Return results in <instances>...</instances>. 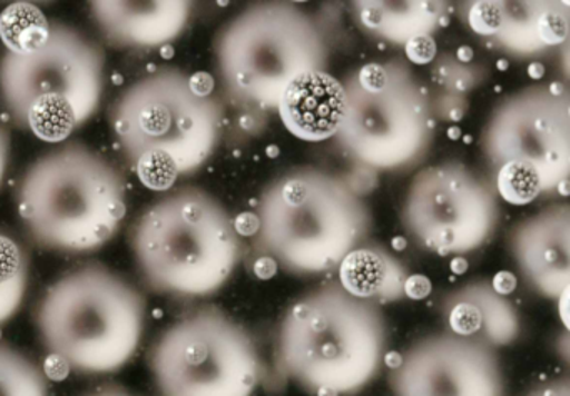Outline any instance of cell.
Segmentation results:
<instances>
[{"mask_svg":"<svg viewBox=\"0 0 570 396\" xmlns=\"http://www.w3.org/2000/svg\"><path fill=\"white\" fill-rule=\"evenodd\" d=\"M493 172L507 162L530 166L543 195L567 196L570 172V95L560 82L525 86L493 108L482 132Z\"/></svg>","mask_w":570,"mask_h":396,"instance_id":"obj_12","label":"cell"},{"mask_svg":"<svg viewBox=\"0 0 570 396\" xmlns=\"http://www.w3.org/2000/svg\"><path fill=\"white\" fill-rule=\"evenodd\" d=\"M345 115L333 136L358 169L403 172L416 168L435 139L432 96L403 59L372 61L345 76Z\"/></svg>","mask_w":570,"mask_h":396,"instance_id":"obj_8","label":"cell"},{"mask_svg":"<svg viewBox=\"0 0 570 396\" xmlns=\"http://www.w3.org/2000/svg\"><path fill=\"white\" fill-rule=\"evenodd\" d=\"M466 99L462 96L442 95L436 96V99L432 98V111L435 119H442V121H460L463 116L466 115Z\"/></svg>","mask_w":570,"mask_h":396,"instance_id":"obj_26","label":"cell"},{"mask_svg":"<svg viewBox=\"0 0 570 396\" xmlns=\"http://www.w3.org/2000/svg\"><path fill=\"white\" fill-rule=\"evenodd\" d=\"M485 69L482 66H470L460 62L453 55H443L433 61L432 81L445 95L462 96L473 91L485 79Z\"/></svg>","mask_w":570,"mask_h":396,"instance_id":"obj_25","label":"cell"},{"mask_svg":"<svg viewBox=\"0 0 570 396\" xmlns=\"http://www.w3.org/2000/svg\"><path fill=\"white\" fill-rule=\"evenodd\" d=\"M346 96L342 81L326 71L299 76L283 92L279 119L299 141L333 139L345 115Z\"/></svg>","mask_w":570,"mask_h":396,"instance_id":"obj_18","label":"cell"},{"mask_svg":"<svg viewBox=\"0 0 570 396\" xmlns=\"http://www.w3.org/2000/svg\"><path fill=\"white\" fill-rule=\"evenodd\" d=\"M9 152H11V138L8 129L0 125V186L4 182L6 171H8Z\"/></svg>","mask_w":570,"mask_h":396,"instance_id":"obj_31","label":"cell"},{"mask_svg":"<svg viewBox=\"0 0 570 396\" xmlns=\"http://www.w3.org/2000/svg\"><path fill=\"white\" fill-rule=\"evenodd\" d=\"M105 52L72 26L51 22L48 41L0 59V102L19 128L51 145L69 139L101 106Z\"/></svg>","mask_w":570,"mask_h":396,"instance_id":"obj_9","label":"cell"},{"mask_svg":"<svg viewBox=\"0 0 570 396\" xmlns=\"http://www.w3.org/2000/svg\"><path fill=\"white\" fill-rule=\"evenodd\" d=\"M355 24L370 38L392 46H403L419 38H433L449 21L445 2H353Z\"/></svg>","mask_w":570,"mask_h":396,"instance_id":"obj_19","label":"cell"},{"mask_svg":"<svg viewBox=\"0 0 570 396\" xmlns=\"http://www.w3.org/2000/svg\"><path fill=\"white\" fill-rule=\"evenodd\" d=\"M450 268H452V271L455 273V275H462V273L465 271V269H466L465 259H462V258L453 259L452 265H450Z\"/></svg>","mask_w":570,"mask_h":396,"instance_id":"obj_36","label":"cell"},{"mask_svg":"<svg viewBox=\"0 0 570 396\" xmlns=\"http://www.w3.org/2000/svg\"><path fill=\"white\" fill-rule=\"evenodd\" d=\"M497 196L512 206H525L543 195L542 181L530 166L507 162L495 171Z\"/></svg>","mask_w":570,"mask_h":396,"instance_id":"obj_24","label":"cell"},{"mask_svg":"<svg viewBox=\"0 0 570 396\" xmlns=\"http://www.w3.org/2000/svg\"><path fill=\"white\" fill-rule=\"evenodd\" d=\"M49 31L51 22L38 6L19 2L0 14V39L12 55L35 52L48 41Z\"/></svg>","mask_w":570,"mask_h":396,"instance_id":"obj_22","label":"cell"},{"mask_svg":"<svg viewBox=\"0 0 570 396\" xmlns=\"http://www.w3.org/2000/svg\"><path fill=\"white\" fill-rule=\"evenodd\" d=\"M29 283V258L18 239L0 229V325L21 308Z\"/></svg>","mask_w":570,"mask_h":396,"instance_id":"obj_21","label":"cell"},{"mask_svg":"<svg viewBox=\"0 0 570 396\" xmlns=\"http://www.w3.org/2000/svg\"><path fill=\"white\" fill-rule=\"evenodd\" d=\"M148 366L159 396H253L262 376L248 329L216 306L166 326L149 349Z\"/></svg>","mask_w":570,"mask_h":396,"instance_id":"obj_10","label":"cell"},{"mask_svg":"<svg viewBox=\"0 0 570 396\" xmlns=\"http://www.w3.org/2000/svg\"><path fill=\"white\" fill-rule=\"evenodd\" d=\"M259 229L253 249L293 276L338 269L368 241L372 212L350 176L298 166L276 176L256 201Z\"/></svg>","mask_w":570,"mask_h":396,"instance_id":"obj_2","label":"cell"},{"mask_svg":"<svg viewBox=\"0 0 570 396\" xmlns=\"http://www.w3.org/2000/svg\"><path fill=\"white\" fill-rule=\"evenodd\" d=\"M510 255L533 293L557 303L570 288V208L553 205L510 229Z\"/></svg>","mask_w":570,"mask_h":396,"instance_id":"obj_14","label":"cell"},{"mask_svg":"<svg viewBox=\"0 0 570 396\" xmlns=\"http://www.w3.org/2000/svg\"><path fill=\"white\" fill-rule=\"evenodd\" d=\"M529 72H535L533 78H540V76L543 75V66L540 65V62H533V65L530 66Z\"/></svg>","mask_w":570,"mask_h":396,"instance_id":"obj_37","label":"cell"},{"mask_svg":"<svg viewBox=\"0 0 570 396\" xmlns=\"http://www.w3.org/2000/svg\"><path fill=\"white\" fill-rule=\"evenodd\" d=\"M191 4L158 2H91L92 21L112 48L149 51L175 41L188 26Z\"/></svg>","mask_w":570,"mask_h":396,"instance_id":"obj_15","label":"cell"},{"mask_svg":"<svg viewBox=\"0 0 570 396\" xmlns=\"http://www.w3.org/2000/svg\"><path fill=\"white\" fill-rule=\"evenodd\" d=\"M22 225L41 248L68 255L98 251L126 218V182L111 161L81 142L36 159L18 186Z\"/></svg>","mask_w":570,"mask_h":396,"instance_id":"obj_5","label":"cell"},{"mask_svg":"<svg viewBox=\"0 0 570 396\" xmlns=\"http://www.w3.org/2000/svg\"><path fill=\"white\" fill-rule=\"evenodd\" d=\"M148 305L131 281L99 263L56 279L36 309L39 338L82 375L121 372L141 345Z\"/></svg>","mask_w":570,"mask_h":396,"instance_id":"obj_6","label":"cell"},{"mask_svg":"<svg viewBox=\"0 0 570 396\" xmlns=\"http://www.w3.org/2000/svg\"><path fill=\"white\" fill-rule=\"evenodd\" d=\"M389 366L393 396H505L495 349L450 331L416 339Z\"/></svg>","mask_w":570,"mask_h":396,"instance_id":"obj_13","label":"cell"},{"mask_svg":"<svg viewBox=\"0 0 570 396\" xmlns=\"http://www.w3.org/2000/svg\"><path fill=\"white\" fill-rule=\"evenodd\" d=\"M442 313L450 333L476 339L493 349L513 345L522 329L515 306L487 279L449 293L443 298Z\"/></svg>","mask_w":570,"mask_h":396,"instance_id":"obj_17","label":"cell"},{"mask_svg":"<svg viewBox=\"0 0 570 396\" xmlns=\"http://www.w3.org/2000/svg\"><path fill=\"white\" fill-rule=\"evenodd\" d=\"M129 246L146 286L176 298L215 295L242 259L232 216L196 186L175 189L149 205L132 225Z\"/></svg>","mask_w":570,"mask_h":396,"instance_id":"obj_4","label":"cell"},{"mask_svg":"<svg viewBox=\"0 0 570 396\" xmlns=\"http://www.w3.org/2000/svg\"><path fill=\"white\" fill-rule=\"evenodd\" d=\"M330 49L315 18L288 2H258L229 19L215 39L226 98L252 115L278 109L299 76L326 71Z\"/></svg>","mask_w":570,"mask_h":396,"instance_id":"obj_7","label":"cell"},{"mask_svg":"<svg viewBox=\"0 0 570 396\" xmlns=\"http://www.w3.org/2000/svg\"><path fill=\"white\" fill-rule=\"evenodd\" d=\"M432 291V283L426 276L410 275L405 283V298L423 299Z\"/></svg>","mask_w":570,"mask_h":396,"instance_id":"obj_29","label":"cell"},{"mask_svg":"<svg viewBox=\"0 0 570 396\" xmlns=\"http://www.w3.org/2000/svg\"><path fill=\"white\" fill-rule=\"evenodd\" d=\"M0 396H49L42 369L9 345H0Z\"/></svg>","mask_w":570,"mask_h":396,"instance_id":"obj_23","label":"cell"},{"mask_svg":"<svg viewBox=\"0 0 570 396\" xmlns=\"http://www.w3.org/2000/svg\"><path fill=\"white\" fill-rule=\"evenodd\" d=\"M409 65H430L436 58V42L433 38H419L405 46Z\"/></svg>","mask_w":570,"mask_h":396,"instance_id":"obj_27","label":"cell"},{"mask_svg":"<svg viewBox=\"0 0 570 396\" xmlns=\"http://www.w3.org/2000/svg\"><path fill=\"white\" fill-rule=\"evenodd\" d=\"M82 396H139L132 393L131 389L125 388L119 385H102L98 388L91 389Z\"/></svg>","mask_w":570,"mask_h":396,"instance_id":"obj_33","label":"cell"},{"mask_svg":"<svg viewBox=\"0 0 570 396\" xmlns=\"http://www.w3.org/2000/svg\"><path fill=\"white\" fill-rule=\"evenodd\" d=\"M569 36V2H502L487 42L517 61L539 58Z\"/></svg>","mask_w":570,"mask_h":396,"instance_id":"obj_16","label":"cell"},{"mask_svg":"<svg viewBox=\"0 0 570 396\" xmlns=\"http://www.w3.org/2000/svg\"><path fill=\"white\" fill-rule=\"evenodd\" d=\"M253 269H255L258 278L268 279L276 275L278 265H276L272 258H268V256H258V259L255 261V268Z\"/></svg>","mask_w":570,"mask_h":396,"instance_id":"obj_34","label":"cell"},{"mask_svg":"<svg viewBox=\"0 0 570 396\" xmlns=\"http://www.w3.org/2000/svg\"><path fill=\"white\" fill-rule=\"evenodd\" d=\"M500 215L493 181L463 162L445 161L413 176L400 219L420 248L459 258L493 238Z\"/></svg>","mask_w":570,"mask_h":396,"instance_id":"obj_11","label":"cell"},{"mask_svg":"<svg viewBox=\"0 0 570 396\" xmlns=\"http://www.w3.org/2000/svg\"><path fill=\"white\" fill-rule=\"evenodd\" d=\"M406 266L379 242L353 249L338 266V285L348 295L382 306L405 299Z\"/></svg>","mask_w":570,"mask_h":396,"instance_id":"obj_20","label":"cell"},{"mask_svg":"<svg viewBox=\"0 0 570 396\" xmlns=\"http://www.w3.org/2000/svg\"><path fill=\"white\" fill-rule=\"evenodd\" d=\"M493 289L500 295L507 296L509 293H512L517 286V278L513 273L510 271H500L497 273L495 278L492 279Z\"/></svg>","mask_w":570,"mask_h":396,"instance_id":"obj_32","label":"cell"},{"mask_svg":"<svg viewBox=\"0 0 570 396\" xmlns=\"http://www.w3.org/2000/svg\"><path fill=\"white\" fill-rule=\"evenodd\" d=\"M460 62H465V65H470V61L473 59V51L470 48H462L455 56Z\"/></svg>","mask_w":570,"mask_h":396,"instance_id":"obj_35","label":"cell"},{"mask_svg":"<svg viewBox=\"0 0 570 396\" xmlns=\"http://www.w3.org/2000/svg\"><path fill=\"white\" fill-rule=\"evenodd\" d=\"M382 308L323 283L286 308L276 336L282 372L313 396H353L379 376L389 353Z\"/></svg>","mask_w":570,"mask_h":396,"instance_id":"obj_3","label":"cell"},{"mask_svg":"<svg viewBox=\"0 0 570 396\" xmlns=\"http://www.w3.org/2000/svg\"><path fill=\"white\" fill-rule=\"evenodd\" d=\"M523 396H570L569 378L547 379Z\"/></svg>","mask_w":570,"mask_h":396,"instance_id":"obj_28","label":"cell"},{"mask_svg":"<svg viewBox=\"0 0 570 396\" xmlns=\"http://www.w3.org/2000/svg\"><path fill=\"white\" fill-rule=\"evenodd\" d=\"M238 236H255L259 229L258 216L255 212H243L238 218L233 219Z\"/></svg>","mask_w":570,"mask_h":396,"instance_id":"obj_30","label":"cell"},{"mask_svg":"<svg viewBox=\"0 0 570 396\" xmlns=\"http://www.w3.org/2000/svg\"><path fill=\"white\" fill-rule=\"evenodd\" d=\"M109 125L139 181L151 191H168L215 155L223 109L208 76L158 68L116 98Z\"/></svg>","mask_w":570,"mask_h":396,"instance_id":"obj_1","label":"cell"}]
</instances>
